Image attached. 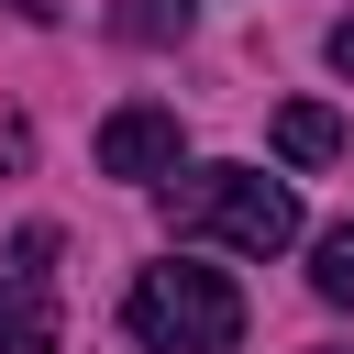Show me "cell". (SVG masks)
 Returning <instances> with one entry per match:
<instances>
[{
    "label": "cell",
    "mask_w": 354,
    "mask_h": 354,
    "mask_svg": "<svg viewBox=\"0 0 354 354\" xmlns=\"http://www.w3.org/2000/svg\"><path fill=\"white\" fill-rule=\"evenodd\" d=\"M166 221L199 232V243H232V254H288L299 243V188L266 177V166H188L166 188Z\"/></svg>",
    "instance_id": "6da1fadb"
},
{
    "label": "cell",
    "mask_w": 354,
    "mask_h": 354,
    "mask_svg": "<svg viewBox=\"0 0 354 354\" xmlns=\"http://www.w3.org/2000/svg\"><path fill=\"white\" fill-rule=\"evenodd\" d=\"M111 33H122V44H177V33H188V0H122Z\"/></svg>",
    "instance_id": "52a82bcc"
},
{
    "label": "cell",
    "mask_w": 354,
    "mask_h": 354,
    "mask_svg": "<svg viewBox=\"0 0 354 354\" xmlns=\"http://www.w3.org/2000/svg\"><path fill=\"white\" fill-rule=\"evenodd\" d=\"M0 354H55V232L44 221L0 243Z\"/></svg>",
    "instance_id": "3957f363"
},
{
    "label": "cell",
    "mask_w": 354,
    "mask_h": 354,
    "mask_svg": "<svg viewBox=\"0 0 354 354\" xmlns=\"http://www.w3.org/2000/svg\"><path fill=\"white\" fill-rule=\"evenodd\" d=\"M310 288H321L332 310H354V221H332V232L310 243Z\"/></svg>",
    "instance_id": "8992f818"
},
{
    "label": "cell",
    "mask_w": 354,
    "mask_h": 354,
    "mask_svg": "<svg viewBox=\"0 0 354 354\" xmlns=\"http://www.w3.org/2000/svg\"><path fill=\"white\" fill-rule=\"evenodd\" d=\"M177 155H188V133L166 100H122L100 122V177H177Z\"/></svg>",
    "instance_id": "277c9868"
},
{
    "label": "cell",
    "mask_w": 354,
    "mask_h": 354,
    "mask_svg": "<svg viewBox=\"0 0 354 354\" xmlns=\"http://www.w3.org/2000/svg\"><path fill=\"white\" fill-rule=\"evenodd\" d=\"M332 66H343V77H354V22H332Z\"/></svg>",
    "instance_id": "ba28073f"
},
{
    "label": "cell",
    "mask_w": 354,
    "mask_h": 354,
    "mask_svg": "<svg viewBox=\"0 0 354 354\" xmlns=\"http://www.w3.org/2000/svg\"><path fill=\"white\" fill-rule=\"evenodd\" d=\"M321 354H354V343H321Z\"/></svg>",
    "instance_id": "30bf717a"
},
{
    "label": "cell",
    "mask_w": 354,
    "mask_h": 354,
    "mask_svg": "<svg viewBox=\"0 0 354 354\" xmlns=\"http://www.w3.org/2000/svg\"><path fill=\"white\" fill-rule=\"evenodd\" d=\"M122 332L144 354H232L243 343V288L221 266H144L122 299Z\"/></svg>",
    "instance_id": "7a4b0ae2"
},
{
    "label": "cell",
    "mask_w": 354,
    "mask_h": 354,
    "mask_svg": "<svg viewBox=\"0 0 354 354\" xmlns=\"http://www.w3.org/2000/svg\"><path fill=\"white\" fill-rule=\"evenodd\" d=\"M11 11H22V22H55V11H66V0H11Z\"/></svg>",
    "instance_id": "9c48e42d"
},
{
    "label": "cell",
    "mask_w": 354,
    "mask_h": 354,
    "mask_svg": "<svg viewBox=\"0 0 354 354\" xmlns=\"http://www.w3.org/2000/svg\"><path fill=\"white\" fill-rule=\"evenodd\" d=\"M343 144H354L343 111H321V100H288V111H277V155H288V166H332Z\"/></svg>",
    "instance_id": "5b68a950"
}]
</instances>
